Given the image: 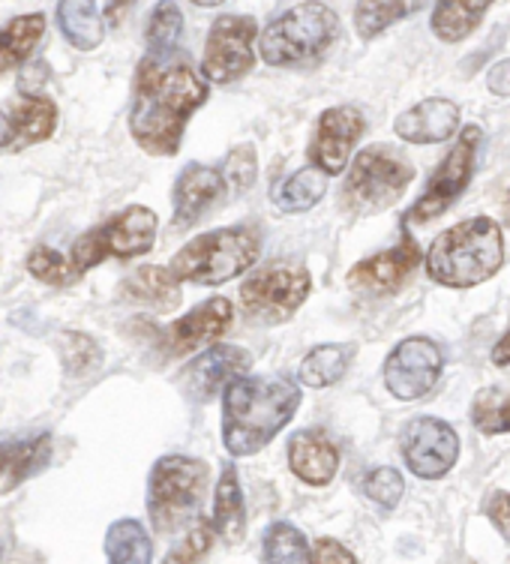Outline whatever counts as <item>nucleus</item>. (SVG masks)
I'll list each match as a JSON object with an SVG mask.
<instances>
[{
	"mask_svg": "<svg viewBox=\"0 0 510 564\" xmlns=\"http://www.w3.org/2000/svg\"><path fill=\"white\" fill-rule=\"evenodd\" d=\"M207 102V82L184 55L148 52L135 69L130 132L153 156H174L189 118Z\"/></svg>",
	"mask_w": 510,
	"mask_h": 564,
	"instance_id": "nucleus-1",
	"label": "nucleus"
},
{
	"mask_svg": "<svg viewBox=\"0 0 510 564\" xmlns=\"http://www.w3.org/2000/svg\"><path fill=\"white\" fill-rule=\"evenodd\" d=\"M301 405V388L289 379L240 376L223 393V442L231 456H252L283 433Z\"/></svg>",
	"mask_w": 510,
	"mask_h": 564,
	"instance_id": "nucleus-2",
	"label": "nucleus"
},
{
	"mask_svg": "<svg viewBox=\"0 0 510 564\" xmlns=\"http://www.w3.org/2000/svg\"><path fill=\"white\" fill-rule=\"evenodd\" d=\"M504 238L496 219L475 217L442 231L426 252L430 280L447 289H471L501 268Z\"/></svg>",
	"mask_w": 510,
	"mask_h": 564,
	"instance_id": "nucleus-3",
	"label": "nucleus"
},
{
	"mask_svg": "<svg viewBox=\"0 0 510 564\" xmlns=\"http://www.w3.org/2000/svg\"><path fill=\"white\" fill-rule=\"evenodd\" d=\"M339 40L337 12L325 3H297L283 15H276L261 31V57L271 66L292 69V66H313L334 48Z\"/></svg>",
	"mask_w": 510,
	"mask_h": 564,
	"instance_id": "nucleus-4",
	"label": "nucleus"
},
{
	"mask_svg": "<svg viewBox=\"0 0 510 564\" xmlns=\"http://www.w3.org/2000/svg\"><path fill=\"white\" fill-rule=\"evenodd\" d=\"M261 250L259 231L252 226H228L198 235L169 264L177 282H196V285H219L240 276L256 264Z\"/></svg>",
	"mask_w": 510,
	"mask_h": 564,
	"instance_id": "nucleus-5",
	"label": "nucleus"
},
{
	"mask_svg": "<svg viewBox=\"0 0 510 564\" xmlns=\"http://www.w3.org/2000/svg\"><path fill=\"white\" fill-rule=\"evenodd\" d=\"M414 181V165L388 144H372L355 156L343 186V205L358 214H379L400 202Z\"/></svg>",
	"mask_w": 510,
	"mask_h": 564,
	"instance_id": "nucleus-6",
	"label": "nucleus"
},
{
	"mask_svg": "<svg viewBox=\"0 0 510 564\" xmlns=\"http://www.w3.org/2000/svg\"><path fill=\"white\" fill-rule=\"evenodd\" d=\"M207 487V466L193 456L172 454L156 459L148 480V510L156 532H174L202 505Z\"/></svg>",
	"mask_w": 510,
	"mask_h": 564,
	"instance_id": "nucleus-7",
	"label": "nucleus"
},
{
	"mask_svg": "<svg viewBox=\"0 0 510 564\" xmlns=\"http://www.w3.org/2000/svg\"><path fill=\"white\" fill-rule=\"evenodd\" d=\"M153 240H156V214L151 207L135 205L82 235L73 243V259L69 261L76 264L78 273H85L109 256H118V259L144 256V252H151Z\"/></svg>",
	"mask_w": 510,
	"mask_h": 564,
	"instance_id": "nucleus-8",
	"label": "nucleus"
},
{
	"mask_svg": "<svg viewBox=\"0 0 510 564\" xmlns=\"http://www.w3.org/2000/svg\"><path fill=\"white\" fill-rule=\"evenodd\" d=\"M310 271L297 261H271L240 285L243 313L259 325L289 322L310 294Z\"/></svg>",
	"mask_w": 510,
	"mask_h": 564,
	"instance_id": "nucleus-9",
	"label": "nucleus"
},
{
	"mask_svg": "<svg viewBox=\"0 0 510 564\" xmlns=\"http://www.w3.org/2000/svg\"><path fill=\"white\" fill-rule=\"evenodd\" d=\"M480 144H484V130L480 127H466L459 132V139L442 160V165L433 172L424 196L414 202L405 223H430V219L442 217L447 207L466 193V186L471 184L475 169H478Z\"/></svg>",
	"mask_w": 510,
	"mask_h": 564,
	"instance_id": "nucleus-10",
	"label": "nucleus"
},
{
	"mask_svg": "<svg viewBox=\"0 0 510 564\" xmlns=\"http://www.w3.org/2000/svg\"><path fill=\"white\" fill-rule=\"evenodd\" d=\"M256 33L259 24L252 15H223L207 33L202 73L214 85H231L252 69L256 64Z\"/></svg>",
	"mask_w": 510,
	"mask_h": 564,
	"instance_id": "nucleus-11",
	"label": "nucleus"
},
{
	"mask_svg": "<svg viewBox=\"0 0 510 564\" xmlns=\"http://www.w3.org/2000/svg\"><path fill=\"white\" fill-rule=\"evenodd\" d=\"M442 367H445V358L433 339L409 337L384 360V384L397 400H421L435 388Z\"/></svg>",
	"mask_w": 510,
	"mask_h": 564,
	"instance_id": "nucleus-12",
	"label": "nucleus"
},
{
	"mask_svg": "<svg viewBox=\"0 0 510 564\" xmlns=\"http://www.w3.org/2000/svg\"><path fill=\"white\" fill-rule=\"evenodd\" d=\"M400 445L405 466L424 480L445 478L459 456V435L454 433L451 423L438 417H414L402 430Z\"/></svg>",
	"mask_w": 510,
	"mask_h": 564,
	"instance_id": "nucleus-13",
	"label": "nucleus"
},
{
	"mask_svg": "<svg viewBox=\"0 0 510 564\" xmlns=\"http://www.w3.org/2000/svg\"><path fill=\"white\" fill-rule=\"evenodd\" d=\"M363 130H367V120L358 109H351V106L327 109L315 123L313 144H310V160L315 169L325 174L343 172Z\"/></svg>",
	"mask_w": 510,
	"mask_h": 564,
	"instance_id": "nucleus-14",
	"label": "nucleus"
},
{
	"mask_svg": "<svg viewBox=\"0 0 510 564\" xmlns=\"http://www.w3.org/2000/svg\"><path fill=\"white\" fill-rule=\"evenodd\" d=\"M231 318H235L231 304L223 301V297H210L196 310L181 315L172 327H165L163 355L165 358H184V355H193L198 348L214 346L228 330Z\"/></svg>",
	"mask_w": 510,
	"mask_h": 564,
	"instance_id": "nucleus-15",
	"label": "nucleus"
},
{
	"mask_svg": "<svg viewBox=\"0 0 510 564\" xmlns=\"http://www.w3.org/2000/svg\"><path fill=\"white\" fill-rule=\"evenodd\" d=\"M250 351L238 346H210L181 372V388L189 400L210 402L235 376L250 369Z\"/></svg>",
	"mask_w": 510,
	"mask_h": 564,
	"instance_id": "nucleus-16",
	"label": "nucleus"
},
{
	"mask_svg": "<svg viewBox=\"0 0 510 564\" xmlns=\"http://www.w3.org/2000/svg\"><path fill=\"white\" fill-rule=\"evenodd\" d=\"M421 259H424V256L417 250V243L405 235L393 250L358 261V264L348 271V282H351L355 289H363V292L391 294L397 292V289H402V282L417 271Z\"/></svg>",
	"mask_w": 510,
	"mask_h": 564,
	"instance_id": "nucleus-17",
	"label": "nucleus"
},
{
	"mask_svg": "<svg viewBox=\"0 0 510 564\" xmlns=\"http://www.w3.org/2000/svg\"><path fill=\"white\" fill-rule=\"evenodd\" d=\"M459 127V109L456 102L445 97H430L424 102H417L409 111H402L393 130L397 135L412 144H438L447 141Z\"/></svg>",
	"mask_w": 510,
	"mask_h": 564,
	"instance_id": "nucleus-18",
	"label": "nucleus"
},
{
	"mask_svg": "<svg viewBox=\"0 0 510 564\" xmlns=\"http://www.w3.org/2000/svg\"><path fill=\"white\" fill-rule=\"evenodd\" d=\"M223 193V174L202 163H189L174 181V226H193Z\"/></svg>",
	"mask_w": 510,
	"mask_h": 564,
	"instance_id": "nucleus-19",
	"label": "nucleus"
},
{
	"mask_svg": "<svg viewBox=\"0 0 510 564\" xmlns=\"http://www.w3.org/2000/svg\"><path fill=\"white\" fill-rule=\"evenodd\" d=\"M289 466L297 478L313 487H325L339 468L337 445L318 430H301L289 442Z\"/></svg>",
	"mask_w": 510,
	"mask_h": 564,
	"instance_id": "nucleus-20",
	"label": "nucleus"
},
{
	"mask_svg": "<svg viewBox=\"0 0 510 564\" xmlns=\"http://www.w3.org/2000/svg\"><path fill=\"white\" fill-rule=\"evenodd\" d=\"M496 0H435L433 33L442 43H463L466 36L478 31L484 15Z\"/></svg>",
	"mask_w": 510,
	"mask_h": 564,
	"instance_id": "nucleus-21",
	"label": "nucleus"
},
{
	"mask_svg": "<svg viewBox=\"0 0 510 564\" xmlns=\"http://www.w3.org/2000/svg\"><path fill=\"white\" fill-rule=\"evenodd\" d=\"M210 529H214V534H219L228 546H235V543L247 534V510H243V492H240L235 466H226L223 468V475H219Z\"/></svg>",
	"mask_w": 510,
	"mask_h": 564,
	"instance_id": "nucleus-22",
	"label": "nucleus"
},
{
	"mask_svg": "<svg viewBox=\"0 0 510 564\" xmlns=\"http://www.w3.org/2000/svg\"><path fill=\"white\" fill-rule=\"evenodd\" d=\"M57 28L78 52H94L106 36L97 0H57Z\"/></svg>",
	"mask_w": 510,
	"mask_h": 564,
	"instance_id": "nucleus-23",
	"label": "nucleus"
},
{
	"mask_svg": "<svg viewBox=\"0 0 510 564\" xmlns=\"http://www.w3.org/2000/svg\"><path fill=\"white\" fill-rule=\"evenodd\" d=\"M12 139H22L24 144L45 141L57 127V106L43 94H28L24 90L19 102L12 106Z\"/></svg>",
	"mask_w": 510,
	"mask_h": 564,
	"instance_id": "nucleus-24",
	"label": "nucleus"
},
{
	"mask_svg": "<svg viewBox=\"0 0 510 564\" xmlns=\"http://www.w3.org/2000/svg\"><path fill=\"white\" fill-rule=\"evenodd\" d=\"M45 33V15L43 12H31V15H15L7 28H0V73L22 66L36 43Z\"/></svg>",
	"mask_w": 510,
	"mask_h": 564,
	"instance_id": "nucleus-25",
	"label": "nucleus"
},
{
	"mask_svg": "<svg viewBox=\"0 0 510 564\" xmlns=\"http://www.w3.org/2000/svg\"><path fill=\"white\" fill-rule=\"evenodd\" d=\"M351 360H355L351 343H327V346L313 348L301 364V381L310 388H330L346 376Z\"/></svg>",
	"mask_w": 510,
	"mask_h": 564,
	"instance_id": "nucleus-26",
	"label": "nucleus"
},
{
	"mask_svg": "<svg viewBox=\"0 0 510 564\" xmlns=\"http://www.w3.org/2000/svg\"><path fill=\"white\" fill-rule=\"evenodd\" d=\"M426 0H358L355 7V31L360 40H376L379 33L424 10Z\"/></svg>",
	"mask_w": 510,
	"mask_h": 564,
	"instance_id": "nucleus-27",
	"label": "nucleus"
},
{
	"mask_svg": "<svg viewBox=\"0 0 510 564\" xmlns=\"http://www.w3.org/2000/svg\"><path fill=\"white\" fill-rule=\"evenodd\" d=\"M127 294L139 304H151L153 310H174L177 301H181V289H177V280L169 268H156V264H148V268H139L127 280Z\"/></svg>",
	"mask_w": 510,
	"mask_h": 564,
	"instance_id": "nucleus-28",
	"label": "nucleus"
},
{
	"mask_svg": "<svg viewBox=\"0 0 510 564\" xmlns=\"http://www.w3.org/2000/svg\"><path fill=\"white\" fill-rule=\"evenodd\" d=\"M48 456H52V438L48 435H40L28 445L0 451V492L19 487L24 478L36 475L48 463Z\"/></svg>",
	"mask_w": 510,
	"mask_h": 564,
	"instance_id": "nucleus-29",
	"label": "nucleus"
},
{
	"mask_svg": "<svg viewBox=\"0 0 510 564\" xmlns=\"http://www.w3.org/2000/svg\"><path fill=\"white\" fill-rule=\"evenodd\" d=\"M327 189V174L318 172L315 165L294 172L292 177H285L283 184L273 189V205L285 210V214H304L310 207L322 202Z\"/></svg>",
	"mask_w": 510,
	"mask_h": 564,
	"instance_id": "nucleus-30",
	"label": "nucleus"
},
{
	"mask_svg": "<svg viewBox=\"0 0 510 564\" xmlns=\"http://www.w3.org/2000/svg\"><path fill=\"white\" fill-rule=\"evenodd\" d=\"M106 555L109 564H151L153 546L139 520H118L111 522L106 534Z\"/></svg>",
	"mask_w": 510,
	"mask_h": 564,
	"instance_id": "nucleus-31",
	"label": "nucleus"
},
{
	"mask_svg": "<svg viewBox=\"0 0 510 564\" xmlns=\"http://www.w3.org/2000/svg\"><path fill=\"white\" fill-rule=\"evenodd\" d=\"M471 423L484 435L510 433V381L478 391L471 402Z\"/></svg>",
	"mask_w": 510,
	"mask_h": 564,
	"instance_id": "nucleus-32",
	"label": "nucleus"
},
{
	"mask_svg": "<svg viewBox=\"0 0 510 564\" xmlns=\"http://www.w3.org/2000/svg\"><path fill=\"white\" fill-rule=\"evenodd\" d=\"M264 562L268 564H304L306 538L292 522H273L264 532Z\"/></svg>",
	"mask_w": 510,
	"mask_h": 564,
	"instance_id": "nucleus-33",
	"label": "nucleus"
},
{
	"mask_svg": "<svg viewBox=\"0 0 510 564\" xmlns=\"http://www.w3.org/2000/svg\"><path fill=\"white\" fill-rule=\"evenodd\" d=\"M181 33H184V12H181V7L174 0H160L153 7L151 19H148V31H144L151 52H172L174 43L181 40Z\"/></svg>",
	"mask_w": 510,
	"mask_h": 564,
	"instance_id": "nucleus-34",
	"label": "nucleus"
},
{
	"mask_svg": "<svg viewBox=\"0 0 510 564\" xmlns=\"http://www.w3.org/2000/svg\"><path fill=\"white\" fill-rule=\"evenodd\" d=\"M28 273L48 285H73L82 276L73 261H66L61 252L48 250V247H36L28 256Z\"/></svg>",
	"mask_w": 510,
	"mask_h": 564,
	"instance_id": "nucleus-35",
	"label": "nucleus"
},
{
	"mask_svg": "<svg viewBox=\"0 0 510 564\" xmlns=\"http://www.w3.org/2000/svg\"><path fill=\"white\" fill-rule=\"evenodd\" d=\"M223 184H228L231 189H250L256 184V174H259V163H256V148L252 144H240L235 151L228 153L226 163H223Z\"/></svg>",
	"mask_w": 510,
	"mask_h": 564,
	"instance_id": "nucleus-36",
	"label": "nucleus"
},
{
	"mask_svg": "<svg viewBox=\"0 0 510 564\" xmlns=\"http://www.w3.org/2000/svg\"><path fill=\"white\" fill-rule=\"evenodd\" d=\"M214 543V529L207 520H196V525L184 534V541L165 555L163 564H198Z\"/></svg>",
	"mask_w": 510,
	"mask_h": 564,
	"instance_id": "nucleus-37",
	"label": "nucleus"
},
{
	"mask_svg": "<svg viewBox=\"0 0 510 564\" xmlns=\"http://www.w3.org/2000/svg\"><path fill=\"white\" fill-rule=\"evenodd\" d=\"M363 492L367 499H372L379 508H397L405 492V484H402V475L397 468H376L369 471V478L363 480Z\"/></svg>",
	"mask_w": 510,
	"mask_h": 564,
	"instance_id": "nucleus-38",
	"label": "nucleus"
},
{
	"mask_svg": "<svg viewBox=\"0 0 510 564\" xmlns=\"http://www.w3.org/2000/svg\"><path fill=\"white\" fill-rule=\"evenodd\" d=\"M310 564H358V558L343 543L334 541V538H322L310 550Z\"/></svg>",
	"mask_w": 510,
	"mask_h": 564,
	"instance_id": "nucleus-39",
	"label": "nucleus"
},
{
	"mask_svg": "<svg viewBox=\"0 0 510 564\" xmlns=\"http://www.w3.org/2000/svg\"><path fill=\"white\" fill-rule=\"evenodd\" d=\"M487 517L492 520V525L504 534V541H510V492H489L487 499Z\"/></svg>",
	"mask_w": 510,
	"mask_h": 564,
	"instance_id": "nucleus-40",
	"label": "nucleus"
},
{
	"mask_svg": "<svg viewBox=\"0 0 510 564\" xmlns=\"http://www.w3.org/2000/svg\"><path fill=\"white\" fill-rule=\"evenodd\" d=\"M64 358H66V367L73 369V372H85V369L97 367V364H99V348H97V343H94V339H87L85 351H76L73 339L66 337Z\"/></svg>",
	"mask_w": 510,
	"mask_h": 564,
	"instance_id": "nucleus-41",
	"label": "nucleus"
},
{
	"mask_svg": "<svg viewBox=\"0 0 510 564\" xmlns=\"http://www.w3.org/2000/svg\"><path fill=\"white\" fill-rule=\"evenodd\" d=\"M487 85L496 97H510V61H501L489 69Z\"/></svg>",
	"mask_w": 510,
	"mask_h": 564,
	"instance_id": "nucleus-42",
	"label": "nucleus"
},
{
	"mask_svg": "<svg viewBox=\"0 0 510 564\" xmlns=\"http://www.w3.org/2000/svg\"><path fill=\"white\" fill-rule=\"evenodd\" d=\"M132 7H135V0H106V22L111 24V28H120V24L127 22V15L132 12Z\"/></svg>",
	"mask_w": 510,
	"mask_h": 564,
	"instance_id": "nucleus-43",
	"label": "nucleus"
},
{
	"mask_svg": "<svg viewBox=\"0 0 510 564\" xmlns=\"http://www.w3.org/2000/svg\"><path fill=\"white\" fill-rule=\"evenodd\" d=\"M492 364L496 367H510V330L492 348Z\"/></svg>",
	"mask_w": 510,
	"mask_h": 564,
	"instance_id": "nucleus-44",
	"label": "nucleus"
},
{
	"mask_svg": "<svg viewBox=\"0 0 510 564\" xmlns=\"http://www.w3.org/2000/svg\"><path fill=\"white\" fill-rule=\"evenodd\" d=\"M10 139H12L10 120L3 118V111H0V148H3V144H10Z\"/></svg>",
	"mask_w": 510,
	"mask_h": 564,
	"instance_id": "nucleus-45",
	"label": "nucleus"
},
{
	"mask_svg": "<svg viewBox=\"0 0 510 564\" xmlns=\"http://www.w3.org/2000/svg\"><path fill=\"white\" fill-rule=\"evenodd\" d=\"M193 3H196V7H219L223 0H193Z\"/></svg>",
	"mask_w": 510,
	"mask_h": 564,
	"instance_id": "nucleus-46",
	"label": "nucleus"
},
{
	"mask_svg": "<svg viewBox=\"0 0 510 564\" xmlns=\"http://www.w3.org/2000/svg\"><path fill=\"white\" fill-rule=\"evenodd\" d=\"M504 219H508V226H510V189H508V196H504Z\"/></svg>",
	"mask_w": 510,
	"mask_h": 564,
	"instance_id": "nucleus-47",
	"label": "nucleus"
}]
</instances>
